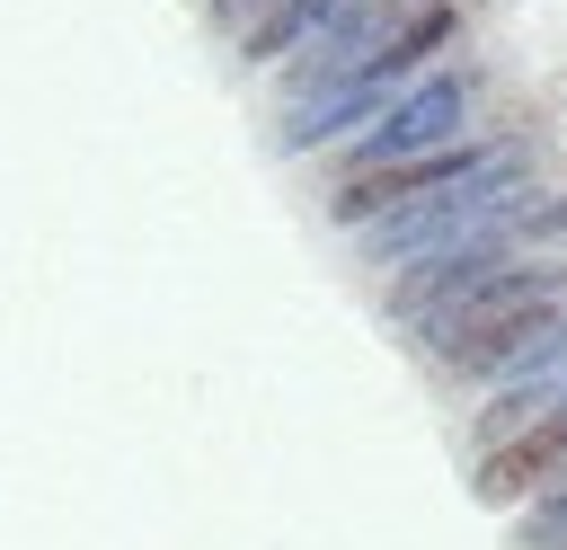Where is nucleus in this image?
<instances>
[{"instance_id": "1", "label": "nucleus", "mask_w": 567, "mask_h": 550, "mask_svg": "<svg viewBox=\"0 0 567 550\" xmlns=\"http://www.w3.org/2000/svg\"><path fill=\"white\" fill-rule=\"evenodd\" d=\"M478 169V151H416V160H390V169H372V177H346L337 186V222H372V213H390V204H408V195H434V186H461Z\"/></svg>"}, {"instance_id": "5", "label": "nucleus", "mask_w": 567, "mask_h": 550, "mask_svg": "<svg viewBox=\"0 0 567 550\" xmlns=\"http://www.w3.org/2000/svg\"><path fill=\"white\" fill-rule=\"evenodd\" d=\"M443 35H452V9H443V0H434V9H425V18H408V27H399V35H390V53H381V62H372V71H416V62H425V53H434V44H443Z\"/></svg>"}, {"instance_id": "3", "label": "nucleus", "mask_w": 567, "mask_h": 550, "mask_svg": "<svg viewBox=\"0 0 567 550\" xmlns=\"http://www.w3.org/2000/svg\"><path fill=\"white\" fill-rule=\"evenodd\" d=\"M540 328H549V302H496V310H470V319L443 337V355H452L461 373H496V364H514Z\"/></svg>"}, {"instance_id": "2", "label": "nucleus", "mask_w": 567, "mask_h": 550, "mask_svg": "<svg viewBox=\"0 0 567 550\" xmlns=\"http://www.w3.org/2000/svg\"><path fill=\"white\" fill-rule=\"evenodd\" d=\"M558 461H567V408H549L540 426H514L505 444H487V452H478V497H487V506H514V497H532Z\"/></svg>"}, {"instance_id": "4", "label": "nucleus", "mask_w": 567, "mask_h": 550, "mask_svg": "<svg viewBox=\"0 0 567 550\" xmlns=\"http://www.w3.org/2000/svg\"><path fill=\"white\" fill-rule=\"evenodd\" d=\"M328 9H337V0H284V9H275V18L248 35V62H275V53H284V44H301V35H310Z\"/></svg>"}]
</instances>
